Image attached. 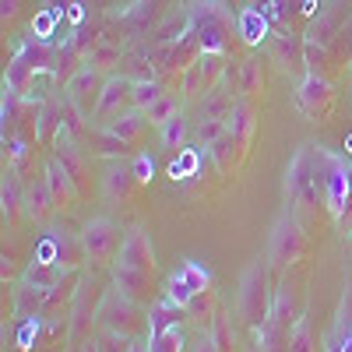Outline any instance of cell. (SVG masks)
<instances>
[{"label": "cell", "mask_w": 352, "mask_h": 352, "mask_svg": "<svg viewBox=\"0 0 352 352\" xmlns=\"http://www.w3.org/2000/svg\"><path fill=\"white\" fill-rule=\"evenodd\" d=\"M152 243L144 236V229H134L127 232V240L120 243V261H116V285L127 300H141L144 289H148V278H152Z\"/></svg>", "instance_id": "6da1fadb"}, {"label": "cell", "mask_w": 352, "mask_h": 352, "mask_svg": "<svg viewBox=\"0 0 352 352\" xmlns=\"http://www.w3.org/2000/svg\"><path fill=\"white\" fill-rule=\"evenodd\" d=\"M208 282H212L208 268H201L197 261H184V264H180V272H176V275L169 278L166 296H169L176 307H187V303L197 296V292L208 289Z\"/></svg>", "instance_id": "7a4b0ae2"}, {"label": "cell", "mask_w": 352, "mask_h": 352, "mask_svg": "<svg viewBox=\"0 0 352 352\" xmlns=\"http://www.w3.org/2000/svg\"><path fill=\"white\" fill-rule=\"evenodd\" d=\"M349 197H352V180H349V166L342 159H328V173H324V201H328V212L335 219L345 215L349 208Z\"/></svg>", "instance_id": "3957f363"}, {"label": "cell", "mask_w": 352, "mask_h": 352, "mask_svg": "<svg viewBox=\"0 0 352 352\" xmlns=\"http://www.w3.org/2000/svg\"><path fill=\"white\" fill-rule=\"evenodd\" d=\"M116 243H120V232H116V226L109 219H92L85 226V232H81V247H85V254L92 261L113 257Z\"/></svg>", "instance_id": "277c9868"}, {"label": "cell", "mask_w": 352, "mask_h": 352, "mask_svg": "<svg viewBox=\"0 0 352 352\" xmlns=\"http://www.w3.org/2000/svg\"><path fill=\"white\" fill-rule=\"evenodd\" d=\"M240 310L250 324H264L268 320V296H264V272L261 264L247 272V282H243V292H240Z\"/></svg>", "instance_id": "5b68a950"}, {"label": "cell", "mask_w": 352, "mask_h": 352, "mask_svg": "<svg viewBox=\"0 0 352 352\" xmlns=\"http://www.w3.org/2000/svg\"><path fill=\"white\" fill-rule=\"evenodd\" d=\"M300 250H303V236H300L296 219H282V222L275 226V236H272V261H275V264L296 261Z\"/></svg>", "instance_id": "8992f818"}, {"label": "cell", "mask_w": 352, "mask_h": 352, "mask_svg": "<svg viewBox=\"0 0 352 352\" xmlns=\"http://www.w3.org/2000/svg\"><path fill=\"white\" fill-rule=\"evenodd\" d=\"M194 28L201 36V50L204 53H219L226 46V25H222V14L215 8H204L194 14Z\"/></svg>", "instance_id": "52a82bcc"}, {"label": "cell", "mask_w": 352, "mask_h": 352, "mask_svg": "<svg viewBox=\"0 0 352 352\" xmlns=\"http://www.w3.org/2000/svg\"><path fill=\"white\" fill-rule=\"evenodd\" d=\"M268 28H272V21L264 18L254 4H247V8L236 14V32H240V39L250 43V46H257L261 39H268Z\"/></svg>", "instance_id": "ba28073f"}, {"label": "cell", "mask_w": 352, "mask_h": 352, "mask_svg": "<svg viewBox=\"0 0 352 352\" xmlns=\"http://www.w3.org/2000/svg\"><path fill=\"white\" fill-rule=\"evenodd\" d=\"M28 60H32V50L21 46L18 56L11 60V67H8V78H4V88H8V92H21V88H25V78L32 74V64H28Z\"/></svg>", "instance_id": "9c48e42d"}, {"label": "cell", "mask_w": 352, "mask_h": 352, "mask_svg": "<svg viewBox=\"0 0 352 352\" xmlns=\"http://www.w3.org/2000/svg\"><path fill=\"white\" fill-rule=\"evenodd\" d=\"M176 307L169 296L162 300V303H155L152 307V317H148V338H155V335H162V331H169V328H176Z\"/></svg>", "instance_id": "30bf717a"}, {"label": "cell", "mask_w": 352, "mask_h": 352, "mask_svg": "<svg viewBox=\"0 0 352 352\" xmlns=\"http://www.w3.org/2000/svg\"><path fill=\"white\" fill-rule=\"evenodd\" d=\"M324 99H328V81L317 78V74H310V78L303 81V88H300V106H303L307 113H314Z\"/></svg>", "instance_id": "8fae6325"}, {"label": "cell", "mask_w": 352, "mask_h": 352, "mask_svg": "<svg viewBox=\"0 0 352 352\" xmlns=\"http://www.w3.org/2000/svg\"><path fill=\"white\" fill-rule=\"evenodd\" d=\"M197 169H201V152L197 148H184L180 159L169 166V176H173V180H187V176H194Z\"/></svg>", "instance_id": "7c38bea8"}, {"label": "cell", "mask_w": 352, "mask_h": 352, "mask_svg": "<svg viewBox=\"0 0 352 352\" xmlns=\"http://www.w3.org/2000/svg\"><path fill=\"white\" fill-rule=\"evenodd\" d=\"M159 127H162V144H166V148H180L184 138H187V120H184V116L176 113V116H169V120L159 124Z\"/></svg>", "instance_id": "4fadbf2b"}, {"label": "cell", "mask_w": 352, "mask_h": 352, "mask_svg": "<svg viewBox=\"0 0 352 352\" xmlns=\"http://www.w3.org/2000/svg\"><path fill=\"white\" fill-rule=\"evenodd\" d=\"M148 352H184V331H180V324L162 331V335H155V338H148Z\"/></svg>", "instance_id": "5bb4252c"}, {"label": "cell", "mask_w": 352, "mask_h": 352, "mask_svg": "<svg viewBox=\"0 0 352 352\" xmlns=\"http://www.w3.org/2000/svg\"><path fill=\"white\" fill-rule=\"evenodd\" d=\"M64 18V8H50V11H39L36 14V21H32V32H36V39L39 43H46L50 36H53V28H56V21Z\"/></svg>", "instance_id": "9a60e30c"}, {"label": "cell", "mask_w": 352, "mask_h": 352, "mask_svg": "<svg viewBox=\"0 0 352 352\" xmlns=\"http://www.w3.org/2000/svg\"><path fill=\"white\" fill-rule=\"evenodd\" d=\"M159 99H162V88H159L155 81H141V85H134V102H138L141 109L155 106Z\"/></svg>", "instance_id": "2e32d148"}, {"label": "cell", "mask_w": 352, "mask_h": 352, "mask_svg": "<svg viewBox=\"0 0 352 352\" xmlns=\"http://www.w3.org/2000/svg\"><path fill=\"white\" fill-rule=\"evenodd\" d=\"M127 92V85L124 81H109L106 88H102V99H99V113H109L113 106H116V99H120Z\"/></svg>", "instance_id": "e0dca14e"}, {"label": "cell", "mask_w": 352, "mask_h": 352, "mask_svg": "<svg viewBox=\"0 0 352 352\" xmlns=\"http://www.w3.org/2000/svg\"><path fill=\"white\" fill-rule=\"evenodd\" d=\"M169 116H176V102H173L169 96H162L155 106H148V120H152V124H166Z\"/></svg>", "instance_id": "ac0fdd59"}, {"label": "cell", "mask_w": 352, "mask_h": 352, "mask_svg": "<svg viewBox=\"0 0 352 352\" xmlns=\"http://www.w3.org/2000/svg\"><path fill=\"white\" fill-rule=\"evenodd\" d=\"M131 176H134L138 184H148L152 176H155V162H152V155H138L134 166H131Z\"/></svg>", "instance_id": "d6986e66"}, {"label": "cell", "mask_w": 352, "mask_h": 352, "mask_svg": "<svg viewBox=\"0 0 352 352\" xmlns=\"http://www.w3.org/2000/svg\"><path fill=\"white\" fill-rule=\"evenodd\" d=\"M254 8L268 21H282L285 18V0H254Z\"/></svg>", "instance_id": "ffe728a7"}, {"label": "cell", "mask_w": 352, "mask_h": 352, "mask_svg": "<svg viewBox=\"0 0 352 352\" xmlns=\"http://www.w3.org/2000/svg\"><path fill=\"white\" fill-rule=\"evenodd\" d=\"M36 331H39V320H36V317H25V324L18 328V345H21V349H32Z\"/></svg>", "instance_id": "44dd1931"}, {"label": "cell", "mask_w": 352, "mask_h": 352, "mask_svg": "<svg viewBox=\"0 0 352 352\" xmlns=\"http://www.w3.org/2000/svg\"><path fill=\"white\" fill-rule=\"evenodd\" d=\"M141 131V120H138V116H124V120L120 124H113V134L116 138H120V141H127V138H134Z\"/></svg>", "instance_id": "7402d4cb"}, {"label": "cell", "mask_w": 352, "mask_h": 352, "mask_svg": "<svg viewBox=\"0 0 352 352\" xmlns=\"http://www.w3.org/2000/svg\"><path fill=\"white\" fill-rule=\"evenodd\" d=\"M56 261V240L46 236L39 247H36V264H53Z\"/></svg>", "instance_id": "603a6c76"}, {"label": "cell", "mask_w": 352, "mask_h": 352, "mask_svg": "<svg viewBox=\"0 0 352 352\" xmlns=\"http://www.w3.org/2000/svg\"><path fill=\"white\" fill-rule=\"evenodd\" d=\"M67 18H71V25H81V18H85V8H81V4H71V8H67Z\"/></svg>", "instance_id": "cb8c5ba5"}, {"label": "cell", "mask_w": 352, "mask_h": 352, "mask_svg": "<svg viewBox=\"0 0 352 352\" xmlns=\"http://www.w3.org/2000/svg\"><path fill=\"white\" fill-rule=\"evenodd\" d=\"M335 352H352V328L338 338V345H335Z\"/></svg>", "instance_id": "d4e9b609"}, {"label": "cell", "mask_w": 352, "mask_h": 352, "mask_svg": "<svg viewBox=\"0 0 352 352\" xmlns=\"http://www.w3.org/2000/svg\"><path fill=\"white\" fill-rule=\"evenodd\" d=\"M197 352H219V345H215V338H208V335H204V338L197 342Z\"/></svg>", "instance_id": "484cf974"}, {"label": "cell", "mask_w": 352, "mask_h": 352, "mask_svg": "<svg viewBox=\"0 0 352 352\" xmlns=\"http://www.w3.org/2000/svg\"><path fill=\"white\" fill-rule=\"evenodd\" d=\"M320 11V0H303V14H317Z\"/></svg>", "instance_id": "4316f807"}, {"label": "cell", "mask_w": 352, "mask_h": 352, "mask_svg": "<svg viewBox=\"0 0 352 352\" xmlns=\"http://www.w3.org/2000/svg\"><path fill=\"white\" fill-rule=\"evenodd\" d=\"M127 352H148V349H144V345H127Z\"/></svg>", "instance_id": "83f0119b"}, {"label": "cell", "mask_w": 352, "mask_h": 352, "mask_svg": "<svg viewBox=\"0 0 352 352\" xmlns=\"http://www.w3.org/2000/svg\"><path fill=\"white\" fill-rule=\"evenodd\" d=\"M345 152H352V134L345 138Z\"/></svg>", "instance_id": "f1b7e54d"}, {"label": "cell", "mask_w": 352, "mask_h": 352, "mask_svg": "<svg viewBox=\"0 0 352 352\" xmlns=\"http://www.w3.org/2000/svg\"><path fill=\"white\" fill-rule=\"evenodd\" d=\"M349 180H352V166H349Z\"/></svg>", "instance_id": "f546056e"}]
</instances>
